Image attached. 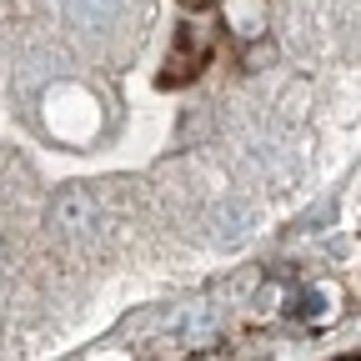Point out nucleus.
I'll use <instances>...</instances> for the list:
<instances>
[{
  "mask_svg": "<svg viewBox=\"0 0 361 361\" xmlns=\"http://www.w3.org/2000/svg\"><path fill=\"white\" fill-rule=\"evenodd\" d=\"M51 226L61 241H90L106 226V196L90 186H66L51 201Z\"/></svg>",
  "mask_w": 361,
  "mask_h": 361,
  "instance_id": "nucleus-1",
  "label": "nucleus"
},
{
  "mask_svg": "<svg viewBox=\"0 0 361 361\" xmlns=\"http://www.w3.org/2000/svg\"><path fill=\"white\" fill-rule=\"evenodd\" d=\"M216 51V25L211 20H191V25H180L176 40H171V75L176 80H186L206 66V56Z\"/></svg>",
  "mask_w": 361,
  "mask_h": 361,
  "instance_id": "nucleus-2",
  "label": "nucleus"
},
{
  "mask_svg": "<svg viewBox=\"0 0 361 361\" xmlns=\"http://www.w3.org/2000/svg\"><path fill=\"white\" fill-rule=\"evenodd\" d=\"M226 25H231L236 35H261L266 6H261V0H226Z\"/></svg>",
  "mask_w": 361,
  "mask_h": 361,
  "instance_id": "nucleus-3",
  "label": "nucleus"
},
{
  "mask_svg": "<svg viewBox=\"0 0 361 361\" xmlns=\"http://www.w3.org/2000/svg\"><path fill=\"white\" fill-rule=\"evenodd\" d=\"M291 316H306V322H322V316H326V296H322V291H301V296L291 301Z\"/></svg>",
  "mask_w": 361,
  "mask_h": 361,
  "instance_id": "nucleus-4",
  "label": "nucleus"
},
{
  "mask_svg": "<svg viewBox=\"0 0 361 361\" xmlns=\"http://www.w3.org/2000/svg\"><path fill=\"white\" fill-rule=\"evenodd\" d=\"M186 11H206V6H216V0H180Z\"/></svg>",
  "mask_w": 361,
  "mask_h": 361,
  "instance_id": "nucleus-5",
  "label": "nucleus"
}]
</instances>
